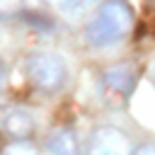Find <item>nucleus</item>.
I'll list each match as a JSON object with an SVG mask.
<instances>
[{
  "instance_id": "8",
  "label": "nucleus",
  "mask_w": 155,
  "mask_h": 155,
  "mask_svg": "<svg viewBox=\"0 0 155 155\" xmlns=\"http://www.w3.org/2000/svg\"><path fill=\"white\" fill-rule=\"evenodd\" d=\"M94 0H56V5H58V10L61 12H65V15H78V12H82L87 5H92Z\"/></svg>"
},
{
  "instance_id": "12",
  "label": "nucleus",
  "mask_w": 155,
  "mask_h": 155,
  "mask_svg": "<svg viewBox=\"0 0 155 155\" xmlns=\"http://www.w3.org/2000/svg\"><path fill=\"white\" fill-rule=\"evenodd\" d=\"M153 82H155V70H153Z\"/></svg>"
},
{
  "instance_id": "3",
  "label": "nucleus",
  "mask_w": 155,
  "mask_h": 155,
  "mask_svg": "<svg viewBox=\"0 0 155 155\" xmlns=\"http://www.w3.org/2000/svg\"><path fill=\"white\" fill-rule=\"evenodd\" d=\"M138 82V70L133 63H116L102 70L99 75V90L102 99L111 107H124L128 97L133 94Z\"/></svg>"
},
{
  "instance_id": "7",
  "label": "nucleus",
  "mask_w": 155,
  "mask_h": 155,
  "mask_svg": "<svg viewBox=\"0 0 155 155\" xmlns=\"http://www.w3.org/2000/svg\"><path fill=\"white\" fill-rule=\"evenodd\" d=\"M0 155H39V148L29 140V138H22V140H7L0 150Z\"/></svg>"
},
{
  "instance_id": "13",
  "label": "nucleus",
  "mask_w": 155,
  "mask_h": 155,
  "mask_svg": "<svg viewBox=\"0 0 155 155\" xmlns=\"http://www.w3.org/2000/svg\"><path fill=\"white\" fill-rule=\"evenodd\" d=\"M150 5H155V0H150Z\"/></svg>"
},
{
  "instance_id": "10",
  "label": "nucleus",
  "mask_w": 155,
  "mask_h": 155,
  "mask_svg": "<svg viewBox=\"0 0 155 155\" xmlns=\"http://www.w3.org/2000/svg\"><path fill=\"white\" fill-rule=\"evenodd\" d=\"M131 155H155V140H145L138 148H133Z\"/></svg>"
},
{
  "instance_id": "4",
  "label": "nucleus",
  "mask_w": 155,
  "mask_h": 155,
  "mask_svg": "<svg viewBox=\"0 0 155 155\" xmlns=\"http://www.w3.org/2000/svg\"><path fill=\"white\" fill-rule=\"evenodd\" d=\"M131 153L133 148L128 136L116 126H97L90 133L85 148V155H131Z\"/></svg>"
},
{
  "instance_id": "11",
  "label": "nucleus",
  "mask_w": 155,
  "mask_h": 155,
  "mask_svg": "<svg viewBox=\"0 0 155 155\" xmlns=\"http://www.w3.org/2000/svg\"><path fill=\"white\" fill-rule=\"evenodd\" d=\"M5 85H7V63H5V58L0 56V92L5 90Z\"/></svg>"
},
{
  "instance_id": "5",
  "label": "nucleus",
  "mask_w": 155,
  "mask_h": 155,
  "mask_svg": "<svg viewBox=\"0 0 155 155\" xmlns=\"http://www.w3.org/2000/svg\"><path fill=\"white\" fill-rule=\"evenodd\" d=\"M46 150L51 155H82L80 140L75 136V131L68 128V126L51 131V136L46 138Z\"/></svg>"
},
{
  "instance_id": "6",
  "label": "nucleus",
  "mask_w": 155,
  "mask_h": 155,
  "mask_svg": "<svg viewBox=\"0 0 155 155\" xmlns=\"http://www.w3.org/2000/svg\"><path fill=\"white\" fill-rule=\"evenodd\" d=\"M2 131L7 133L10 140H22V138H31L34 133V119L29 111L15 109L2 119Z\"/></svg>"
},
{
  "instance_id": "9",
  "label": "nucleus",
  "mask_w": 155,
  "mask_h": 155,
  "mask_svg": "<svg viewBox=\"0 0 155 155\" xmlns=\"http://www.w3.org/2000/svg\"><path fill=\"white\" fill-rule=\"evenodd\" d=\"M22 10V0H0V19H12Z\"/></svg>"
},
{
  "instance_id": "2",
  "label": "nucleus",
  "mask_w": 155,
  "mask_h": 155,
  "mask_svg": "<svg viewBox=\"0 0 155 155\" xmlns=\"http://www.w3.org/2000/svg\"><path fill=\"white\" fill-rule=\"evenodd\" d=\"M27 78L41 94H56L68 82V65L58 53L34 51L27 58Z\"/></svg>"
},
{
  "instance_id": "1",
  "label": "nucleus",
  "mask_w": 155,
  "mask_h": 155,
  "mask_svg": "<svg viewBox=\"0 0 155 155\" xmlns=\"http://www.w3.org/2000/svg\"><path fill=\"white\" fill-rule=\"evenodd\" d=\"M133 29V12L124 0H104L85 24V41L92 48H107L124 41Z\"/></svg>"
}]
</instances>
